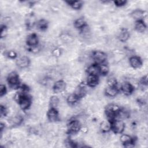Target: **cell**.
I'll return each mask as SVG.
<instances>
[{"instance_id":"obj_1","label":"cell","mask_w":148,"mask_h":148,"mask_svg":"<svg viewBox=\"0 0 148 148\" xmlns=\"http://www.w3.org/2000/svg\"><path fill=\"white\" fill-rule=\"evenodd\" d=\"M16 97H17L16 100L18 102L19 106L22 110H26L30 106L31 100L28 95H19L17 94Z\"/></svg>"},{"instance_id":"obj_2","label":"cell","mask_w":148,"mask_h":148,"mask_svg":"<svg viewBox=\"0 0 148 148\" xmlns=\"http://www.w3.org/2000/svg\"><path fill=\"white\" fill-rule=\"evenodd\" d=\"M81 124L76 119L71 120L67 124V132L69 134H76L80 130Z\"/></svg>"},{"instance_id":"obj_3","label":"cell","mask_w":148,"mask_h":148,"mask_svg":"<svg viewBox=\"0 0 148 148\" xmlns=\"http://www.w3.org/2000/svg\"><path fill=\"white\" fill-rule=\"evenodd\" d=\"M111 130L115 134H121L125 130V124L122 120L115 119L111 122Z\"/></svg>"},{"instance_id":"obj_4","label":"cell","mask_w":148,"mask_h":148,"mask_svg":"<svg viewBox=\"0 0 148 148\" xmlns=\"http://www.w3.org/2000/svg\"><path fill=\"white\" fill-rule=\"evenodd\" d=\"M92 59L98 64H104L106 61L107 55L103 51L100 50H96L92 52Z\"/></svg>"},{"instance_id":"obj_5","label":"cell","mask_w":148,"mask_h":148,"mask_svg":"<svg viewBox=\"0 0 148 148\" xmlns=\"http://www.w3.org/2000/svg\"><path fill=\"white\" fill-rule=\"evenodd\" d=\"M7 81L10 86L18 87L20 83L18 74L15 72H10L7 77Z\"/></svg>"},{"instance_id":"obj_6","label":"cell","mask_w":148,"mask_h":148,"mask_svg":"<svg viewBox=\"0 0 148 148\" xmlns=\"http://www.w3.org/2000/svg\"><path fill=\"white\" fill-rule=\"evenodd\" d=\"M120 142L124 145V147H132L134 146V140L133 138L128 134H123L120 138Z\"/></svg>"},{"instance_id":"obj_7","label":"cell","mask_w":148,"mask_h":148,"mask_svg":"<svg viewBox=\"0 0 148 148\" xmlns=\"http://www.w3.org/2000/svg\"><path fill=\"white\" fill-rule=\"evenodd\" d=\"M66 87L65 82L64 80H59L55 82L53 85V90L55 93H61L63 92Z\"/></svg>"},{"instance_id":"obj_8","label":"cell","mask_w":148,"mask_h":148,"mask_svg":"<svg viewBox=\"0 0 148 148\" xmlns=\"http://www.w3.org/2000/svg\"><path fill=\"white\" fill-rule=\"evenodd\" d=\"M30 63V60L28 57L25 56H23L20 57L16 62L17 66L21 69H24L27 68Z\"/></svg>"},{"instance_id":"obj_9","label":"cell","mask_w":148,"mask_h":148,"mask_svg":"<svg viewBox=\"0 0 148 148\" xmlns=\"http://www.w3.org/2000/svg\"><path fill=\"white\" fill-rule=\"evenodd\" d=\"M121 90L125 95H130L133 92L134 88L130 82H124L121 85Z\"/></svg>"},{"instance_id":"obj_10","label":"cell","mask_w":148,"mask_h":148,"mask_svg":"<svg viewBox=\"0 0 148 148\" xmlns=\"http://www.w3.org/2000/svg\"><path fill=\"white\" fill-rule=\"evenodd\" d=\"M130 64L132 68L134 69H137L142 66V61L140 57L138 56H132L130 58L129 60Z\"/></svg>"},{"instance_id":"obj_11","label":"cell","mask_w":148,"mask_h":148,"mask_svg":"<svg viewBox=\"0 0 148 148\" xmlns=\"http://www.w3.org/2000/svg\"><path fill=\"white\" fill-rule=\"evenodd\" d=\"M47 116L48 120L51 122H56L59 118L58 112L56 108H51L47 113Z\"/></svg>"},{"instance_id":"obj_12","label":"cell","mask_w":148,"mask_h":148,"mask_svg":"<svg viewBox=\"0 0 148 148\" xmlns=\"http://www.w3.org/2000/svg\"><path fill=\"white\" fill-rule=\"evenodd\" d=\"M87 92L86 87L84 84H80L78 85L75 89L74 94L79 98H83L84 97Z\"/></svg>"},{"instance_id":"obj_13","label":"cell","mask_w":148,"mask_h":148,"mask_svg":"<svg viewBox=\"0 0 148 148\" xmlns=\"http://www.w3.org/2000/svg\"><path fill=\"white\" fill-rule=\"evenodd\" d=\"M130 34L129 31L127 30V29L124 28H121L119 32H118V39L120 41L122 42H126L130 38Z\"/></svg>"},{"instance_id":"obj_14","label":"cell","mask_w":148,"mask_h":148,"mask_svg":"<svg viewBox=\"0 0 148 148\" xmlns=\"http://www.w3.org/2000/svg\"><path fill=\"white\" fill-rule=\"evenodd\" d=\"M26 42L27 45L31 47L36 46L38 43V38L35 34H30L27 36Z\"/></svg>"},{"instance_id":"obj_15","label":"cell","mask_w":148,"mask_h":148,"mask_svg":"<svg viewBox=\"0 0 148 148\" xmlns=\"http://www.w3.org/2000/svg\"><path fill=\"white\" fill-rule=\"evenodd\" d=\"M131 16L136 21L143 20V18L145 17V12L141 9H136L134 10L131 13Z\"/></svg>"},{"instance_id":"obj_16","label":"cell","mask_w":148,"mask_h":148,"mask_svg":"<svg viewBox=\"0 0 148 148\" xmlns=\"http://www.w3.org/2000/svg\"><path fill=\"white\" fill-rule=\"evenodd\" d=\"M99 82V79L98 76L88 75L87 79V84L88 86L94 87H95Z\"/></svg>"},{"instance_id":"obj_17","label":"cell","mask_w":148,"mask_h":148,"mask_svg":"<svg viewBox=\"0 0 148 148\" xmlns=\"http://www.w3.org/2000/svg\"><path fill=\"white\" fill-rule=\"evenodd\" d=\"M99 128L103 133H107L111 130V122L108 120H103L101 123Z\"/></svg>"},{"instance_id":"obj_18","label":"cell","mask_w":148,"mask_h":148,"mask_svg":"<svg viewBox=\"0 0 148 148\" xmlns=\"http://www.w3.org/2000/svg\"><path fill=\"white\" fill-rule=\"evenodd\" d=\"M87 72L88 73V75L98 76V75L99 73V65L96 64L90 65L87 69Z\"/></svg>"},{"instance_id":"obj_19","label":"cell","mask_w":148,"mask_h":148,"mask_svg":"<svg viewBox=\"0 0 148 148\" xmlns=\"http://www.w3.org/2000/svg\"><path fill=\"white\" fill-rule=\"evenodd\" d=\"M119 92V91L117 88V87H109L106 88L105 90V93L106 96L109 97H116Z\"/></svg>"},{"instance_id":"obj_20","label":"cell","mask_w":148,"mask_h":148,"mask_svg":"<svg viewBox=\"0 0 148 148\" xmlns=\"http://www.w3.org/2000/svg\"><path fill=\"white\" fill-rule=\"evenodd\" d=\"M135 28L138 32H143L146 29V25L143 20H138L135 23Z\"/></svg>"},{"instance_id":"obj_21","label":"cell","mask_w":148,"mask_h":148,"mask_svg":"<svg viewBox=\"0 0 148 148\" xmlns=\"http://www.w3.org/2000/svg\"><path fill=\"white\" fill-rule=\"evenodd\" d=\"M86 26V22L84 18L80 17L76 19L74 22V27L77 29H82Z\"/></svg>"},{"instance_id":"obj_22","label":"cell","mask_w":148,"mask_h":148,"mask_svg":"<svg viewBox=\"0 0 148 148\" xmlns=\"http://www.w3.org/2000/svg\"><path fill=\"white\" fill-rule=\"evenodd\" d=\"M60 102L59 98L56 95H53L50 97L49 101V105L51 108H56L58 106Z\"/></svg>"},{"instance_id":"obj_23","label":"cell","mask_w":148,"mask_h":148,"mask_svg":"<svg viewBox=\"0 0 148 148\" xmlns=\"http://www.w3.org/2000/svg\"><path fill=\"white\" fill-rule=\"evenodd\" d=\"M36 26L41 31H44L48 27V22L46 20L41 19L38 21Z\"/></svg>"},{"instance_id":"obj_24","label":"cell","mask_w":148,"mask_h":148,"mask_svg":"<svg viewBox=\"0 0 148 148\" xmlns=\"http://www.w3.org/2000/svg\"><path fill=\"white\" fill-rule=\"evenodd\" d=\"M79 98L73 93L69 95L66 98V101L68 104L73 105H75L77 101L79 100Z\"/></svg>"},{"instance_id":"obj_25","label":"cell","mask_w":148,"mask_h":148,"mask_svg":"<svg viewBox=\"0 0 148 148\" xmlns=\"http://www.w3.org/2000/svg\"><path fill=\"white\" fill-rule=\"evenodd\" d=\"M67 3L72 7V9L75 10H78L81 8L82 6V2L79 1H68Z\"/></svg>"},{"instance_id":"obj_26","label":"cell","mask_w":148,"mask_h":148,"mask_svg":"<svg viewBox=\"0 0 148 148\" xmlns=\"http://www.w3.org/2000/svg\"><path fill=\"white\" fill-rule=\"evenodd\" d=\"M107 83H108V86H109V87H117V80L113 76H110L108 78Z\"/></svg>"},{"instance_id":"obj_27","label":"cell","mask_w":148,"mask_h":148,"mask_svg":"<svg viewBox=\"0 0 148 148\" xmlns=\"http://www.w3.org/2000/svg\"><path fill=\"white\" fill-rule=\"evenodd\" d=\"M99 73L102 75H106L108 74L109 72V67L106 64H101V65L99 66Z\"/></svg>"},{"instance_id":"obj_28","label":"cell","mask_w":148,"mask_h":148,"mask_svg":"<svg viewBox=\"0 0 148 148\" xmlns=\"http://www.w3.org/2000/svg\"><path fill=\"white\" fill-rule=\"evenodd\" d=\"M7 34H8L7 28L5 25H2L1 27V37L2 38L6 37V36L7 35Z\"/></svg>"},{"instance_id":"obj_29","label":"cell","mask_w":148,"mask_h":148,"mask_svg":"<svg viewBox=\"0 0 148 148\" xmlns=\"http://www.w3.org/2000/svg\"><path fill=\"white\" fill-rule=\"evenodd\" d=\"M52 54L54 57H58L61 55V50L58 47L55 48L53 50Z\"/></svg>"},{"instance_id":"obj_30","label":"cell","mask_w":148,"mask_h":148,"mask_svg":"<svg viewBox=\"0 0 148 148\" xmlns=\"http://www.w3.org/2000/svg\"><path fill=\"white\" fill-rule=\"evenodd\" d=\"M0 113H1V117H5L6 116V114H7V109L5 108V106L3 105H1V108H0Z\"/></svg>"},{"instance_id":"obj_31","label":"cell","mask_w":148,"mask_h":148,"mask_svg":"<svg viewBox=\"0 0 148 148\" xmlns=\"http://www.w3.org/2000/svg\"><path fill=\"white\" fill-rule=\"evenodd\" d=\"M6 93V88L5 85L1 84L0 86V96L2 97Z\"/></svg>"},{"instance_id":"obj_32","label":"cell","mask_w":148,"mask_h":148,"mask_svg":"<svg viewBox=\"0 0 148 148\" xmlns=\"http://www.w3.org/2000/svg\"><path fill=\"white\" fill-rule=\"evenodd\" d=\"M126 2H127L125 1H122V0H118V1H116L114 2V5L118 7L124 6L126 3Z\"/></svg>"},{"instance_id":"obj_33","label":"cell","mask_w":148,"mask_h":148,"mask_svg":"<svg viewBox=\"0 0 148 148\" xmlns=\"http://www.w3.org/2000/svg\"><path fill=\"white\" fill-rule=\"evenodd\" d=\"M8 56L10 58L13 59V58H16L17 57V54H16V53L14 51L10 50L8 53Z\"/></svg>"},{"instance_id":"obj_34","label":"cell","mask_w":148,"mask_h":148,"mask_svg":"<svg viewBox=\"0 0 148 148\" xmlns=\"http://www.w3.org/2000/svg\"><path fill=\"white\" fill-rule=\"evenodd\" d=\"M140 83V84L142 85V86H147V75L143 76L141 79Z\"/></svg>"}]
</instances>
